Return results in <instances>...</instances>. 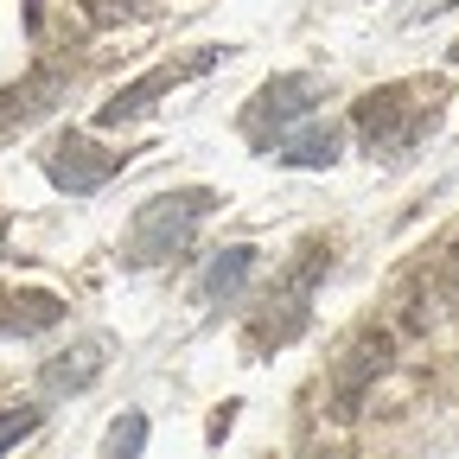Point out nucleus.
<instances>
[{
    "label": "nucleus",
    "instance_id": "obj_1",
    "mask_svg": "<svg viewBox=\"0 0 459 459\" xmlns=\"http://www.w3.org/2000/svg\"><path fill=\"white\" fill-rule=\"evenodd\" d=\"M211 204H217V198H211L204 186L147 198V204L134 211V223H128V262H141V268H153V262H179V255L192 249V237H198V223H204Z\"/></svg>",
    "mask_w": 459,
    "mask_h": 459
},
{
    "label": "nucleus",
    "instance_id": "obj_2",
    "mask_svg": "<svg viewBox=\"0 0 459 459\" xmlns=\"http://www.w3.org/2000/svg\"><path fill=\"white\" fill-rule=\"evenodd\" d=\"M421 96H428V90H415V83H383V90H370V96L351 108L358 141H364L370 153L415 147V141L428 134V122H434V102H421Z\"/></svg>",
    "mask_w": 459,
    "mask_h": 459
},
{
    "label": "nucleus",
    "instance_id": "obj_3",
    "mask_svg": "<svg viewBox=\"0 0 459 459\" xmlns=\"http://www.w3.org/2000/svg\"><path fill=\"white\" fill-rule=\"evenodd\" d=\"M325 268H332V249L325 243H313L294 268H287L281 281H274V294L262 300V319L249 325V344H262V351H274V344H287L300 325H307V307H313V287L325 281Z\"/></svg>",
    "mask_w": 459,
    "mask_h": 459
},
{
    "label": "nucleus",
    "instance_id": "obj_4",
    "mask_svg": "<svg viewBox=\"0 0 459 459\" xmlns=\"http://www.w3.org/2000/svg\"><path fill=\"white\" fill-rule=\"evenodd\" d=\"M217 65H223V45H198V51H186V57H172V65H153L147 77H134L128 90H115V96L96 108V128H128V122H141L160 96H172L179 83H192V77H204V71H217Z\"/></svg>",
    "mask_w": 459,
    "mask_h": 459
},
{
    "label": "nucleus",
    "instance_id": "obj_5",
    "mask_svg": "<svg viewBox=\"0 0 459 459\" xmlns=\"http://www.w3.org/2000/svg\"><path fill=\"white\" fill-rule=\"evenodd\" d=\"M319 96H325V83L307 77V71L268 77V83L249 96V108H243V134H249L255 147H281V134L294 128V122H307V115L319 108Z\"/></svg>",
    "mask_w": 459,
    "mask_h": 459
},
{
    "label": "nucleus",
    "instance_id": "obj_6",
    "mask_svg": "<svg viewBox=\"0 0 459 459\" xmlns=\"http://www.w3.org/2000/svg\"><path fill=\"white\" fill-rule=\"evenodd\" d=\"M115 172H122V153L102 147V141H90V134H57L51 153H45V179H51L57 192H71V198L102 192Z\"/></svg>",
    "mask_w": 459,
    "mask_h": 459
},
{
    "label": "nucleus",
    "instance_id": "obj_7",
    "mask_svg": "<svg viewBox=\"0 0 459 459\" xmlns=\"http://www.w3.org/2000/svg\"><path fill=\"white\" fill-rule=\"evenodd\" d=\"M389 351H395V344H389V332H377V325L344 344V358H338V370H332V415H338V421L358 415L364 389L389 370Z\"/></svg>",
    "mask_w": 459,
    "mask_h": 459
},
{
    "label": "nucleus",
    "instance_id": "obj_8",
    "mask_svg": "<svg viewBox=\"0 0 459 459\" xmlns=\"http://www.w3.org/2000/svg\"><path fill=\"white\" fill-rule=\"evenodd\" d=\"M102 364H108V344H102V338H77L71 351H57V358L39 370V383H45L51 395H77V389H90V383L102 377Z\"/></svg>",
    "mask_w": 459,
    "mask_h": 459
},
{
    "label": "nucleus",
    "instance_id": "obj_9",
    "mask_svg": "<svg viewBox=\"0 0 459 459\" xmlns=\"http://www.w3.org/2000/svg\"><path fill=\"white\" fill-rule=\"evenodd\" d=\"M57 319H65V300L45 294V287H26V294H7V300H0V332H7V338H39V332H51Z\"/></svg>",
    "mask_w": 459,
    "mask_h": 459
},
{
    "label": "nucleus",
    "instance_id": "obj_10",
    "mask_svg": "<svg viewBox=\"0 0 459 459\" xmlns=\"http://www.w3.org/2000/svg\"><path fill=\"white\" fill-rule=\"evenodd\" d=\"M249 274H255V249H249V243L217 249V255H211V268H204V300H211V307L237 300V287H243Z\"/></svg>",
    "mask_w": 459,
    "mask_h": 459
},
{
    "label": "nucleus",
    "instance_id": "obj_11",
    "mask_svg": "<svg viewBox=\"0 0 459 459\" xmlns=\"http://www.w3.org/2000/svg\"><path fill=\"white\" fill-rule=\"evenodd\" d=\"M281 160L287 166H332L338 160V128H287L281 134Z\"/></svg>",
    "mask_w": 459,
    "mask_h": 459
},
{
    "label": "nucleus",
    "instance_id": "obj_12",
    "mask_svg": "<svg viewBox=\"0 0 459 459\" xmlns=\"http://www.w3.org/2000/svg\"><path fill=\"white\" fill-rule=\"evenodd\" d=\"M141 446H147V415H141V409H128L122 421H115V428H108V440H102V453H108V459H134Z\"/></svg>",
    "mask_w": 459,
    "mask_h": 459
},
{
    "label": "nucleus",
    "instance_id": "obj_13",
    "mask_svg": "<svg viewBox=\"0 0 459 459\" xmlns=\"http://www.w3.org/2000/svg\"><path fill=\"white\" fill-rule=\"evenodd\" d=\"M90 7V20H102V26H122V20H141L147 13V0H83Z\"/></svg>",
    "mask_w": 459,
    "mask_h": 459
},
{
    "label": "nucleus",
    "instance_id": "obj_14",
    "mask_svg": "<svg viewBox=\"0 0 459 459\" xmlns=\"http://www.w3.org/2000/svg\"><path fill=\"white\" fill-rule=\"evenodd\" d=\"M26 434H39V409H7V415H0V453L20 446Z\"/></svg>",
    "mask_w": 459,
    "mask_h": 459
},
{
    "label": "nucleus",
    "instance_id": "obj_15",
    "mask_svg": "<svg viewBox=\"0 0 459 459\" xmlns=\"http://www.w3.org/2000/svg\"><path fill=\"white\" fill-rule=\"evenodd\" d=\"M0 255H7V223H0Z\"/></svg>",
    "mask_w": 459,
    "mask_h": 459
},
{
    "label": "nucleus",
    "instance_id": "obj_16",
    "mask_svg": "<svg viewBox=\"0 0 459 459\" xmlns=\"http://www.w3.org/2000/svg\"><path fill=\"white\" fill-rule=\"evenodd\" d=\"M453 65H459V45H453Z\"/></svg>",
    "mask_w": 459,
    "mask_h": 459
}]
</instances>
